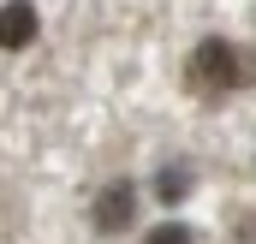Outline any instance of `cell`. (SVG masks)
<instances>
[{
    "label": "cell",
    "instance_id": "cell-1",
    "mask_svg": "<svg viewBox=\"0 0 256 244\" xmlns=\"http://www.w3.org/2000/svg\"><path fill=\"white\" fill-rule=\"evenodd\" d=\"M185 84H191V96H202V102L232 96V90L244 84V60H238V48L220 42V36H202V42L191 48V60H185Z\"/></svg>",
    "mask_w": 256,
    "mask_h": 244
},
{
    "label": "cell",
    "instance_id": "cell-2",
    "mask_svg": "<svg viewBox=\"0 0 256 244\" xmlns=\"http://www.w3.org/2000/svg\"><path fill=\"white\" fill-rule=\"evenodd\" d=\"M90 220H96V232H126L131 220H137V184L131 179H114L96 190V208H90Z\"/></svg>",
    "mask_w": 256,
    "mask_h": 244
},
{
    "label": "cell",
    "instance_id": "cell-3",
    "mask_svg": "<svg viewBox=\"0 0 256 244\" xmlns=\"http://www.w3.org/2000/svg\"><path fill=\"white\" fill-rule=\"evenodd\" d=\"M30 42H36V6H30V0H6V6H0V48L18 54V48H30Z\"/></svg>",
    "mask_w": 256,
    "mask_h": 244
},
{
    "label": "cell",
    "instance_id": "cell-4",
    "mask_svg": "<svg viewBox=\"0 0 256 244\" xmlns=\"http://www.w3.org/2000/svg\"><path fill=\"white\" fill-rule=\"evenodd\" d=\"M155 196L161 202H185L191 196V167H161L155 173Z\"/></svg>",
    "mask_w": 256,
    "mask_h": 244
},
{
    "label": "cell",
    "instance_id": "cell-5",
    "mask_svg": "<svg viewBox=\"0 0 256 244\" xmlns=\"http://www.w3.org/2000/svg\"><path fill=\"white\" fill-rule=\"evenodd\" d=\"M143 244H196V232H191V226H179V220H167V226H155Z\"/></svg>",
    "mask_w": 256,
    "mask_h": 244
}]
</instances>
